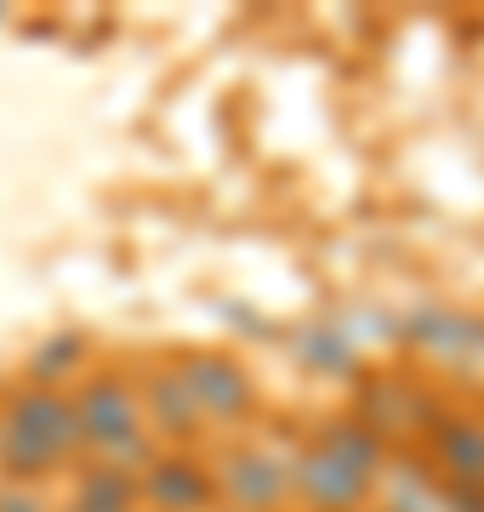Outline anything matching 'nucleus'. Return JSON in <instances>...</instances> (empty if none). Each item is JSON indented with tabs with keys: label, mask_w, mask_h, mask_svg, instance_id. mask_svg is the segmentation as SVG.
<instances>
[{
	"label": "nucleus",
	"mask_w": 484,
	"mask_h": 512,
	"mask_svg": "<svg viewBox=\"0 0 484 512\" xmlns=\"http://www.w3.org/2000/svg\"><path fill=\"white\" fill-rule=\"evenodd\" d=\"M388 467V444L365 421L336 416L291 461V495L308 512H365L376 478Z\"/></svg>",
	"instance_id": "f257e3e1"
},
{
	"label": "nucleus",
	"mask_w": 484,
	"mask_h": 512,
	"mask_svg": "<svg viewBox=\"0 0 484 512\" xmlns=\"http://www.w3.org/2000/svg\"><path fill=\"white\" fill-rule=\"evenodd\" d=\"M0 473L6 484H40L57 467H69L80 456V421L69 393L52 387H12L0 404Z\"/></svg>",
	"instance_id": "f03ea898"
},
{
	"label": "nucleus",
	"mask_w": 484,
	"mask_h": 512,
	"mask_svg": "<svg viewBox=\"0 0 484 512\" xmlns=\"http://www.w3.org/2000/svg\"><path fill=\"white\" fill-rule=\"evenodd\" d=\"M69 404L80 421V450H92L97 461L137 473L160 456L154 439L143 433V404H137V382L126 370H86Z\"/></svg>",
	"instance_id": "7ed1b4c3"
},
{
	"label": "nucleus",
	"mask_w": 484,
	"mask_h": 512,
	"mask_svg": "<svg viewBox=\"0 0 484 512\" xmlns=\"http://www.w3.org/2000/svg\"><path fill=\"white\" fill-rule=\"evenodd\" d=\"M171 370L188 387V399H194L205 427H240V421H251V410H257V382H251V370L234 353L183 348L171 359Z\"/></svg>",
	"instance_id": "20e7f679"
},
{
	"label": "nucleus",
	"mask_w": 484,
	"mask_h": 512,
	"mask_svg": "<svg viewBox=\"0 0 484 512\" xmlns=\"http://www.w3.org/2000/svg\"><path fill=\"white\" fill-rule=\"evenodd\" d=\"M211 478L228 512H280L291 501V461H280L262 444H228L211 461Z\"/></svg>",
	"instance_id": "39448f33"
},
{
	"label": "nucleus",
	"mask_w": 484,
	"mask_h": 512,
	"mask_svg": "<svg viewBox=\"0 0 484 512\" xmlns=\"http://www.w3.org/2000/svg\"><path fill=\"white\" fill-rule=\"evenodd\" d=\"M137 495H143L154 512H211L217 478H211V461L188 456V450H166V456H154L149 467H143Z\"/></svg>",
	"instance_id": "423d86ee"
},
{
	"label": "nucleus",
	"mask_w": 484,
	"mask_h": 512,
	"mask_svg": "<svg viewBox=\"0 0 484 512\" xmlns=\"http://www.w3.org/2000/svg\"><path fill=\"white\" fill-rule=\"evenodd\" d=\"M137 404H143V427H154L160 439L171 444H188L205 433L200 410L188 399V387L177 382V370L160 365V370H143V382H137Z\"/></svg>",
	"instance_id": "0eeeda50"
},
{
	"label": "nucleus",
	"mask_w": 484,
	"mask_h": 512,
	"mask_svg": "<svg viewBox=\"0 0 484 512\" xmlns=\"http://www.w3.org/2000/svg\"><path fill=\"white\" fill-rule=\"evenodd\" d=\"M428 439H433V461H439L445 484H484V421L439 416Z\"/></svg>",
	"instance_id": "6e6552de"
},
{
	"label": "nucleus",
	"mask_w": 484,
	"mask_h": 512,
	"mask_svg": "<svg viewBox=\"0 0 484 512\" xmlns=\"http://www.w3.org/2000/svg\"><path fill=\"white\" fill-rule=\"evenodd\" d=\"M86 359H92V336L86 330H52L35 353H29V387H52L69 382V376H86Z\"/></svg>",
	"instance_id": "1a4fd4ad"
},
{
	"label": "nucleus",
	"mask_w": 484,
	"mask_h": 512,
	"mask_svg": "<svg viewBox=\"0 0 484 512\" xmlns=\"http://www.w3.org/2000/svg\"><path fill=\"white\" fill-rule=\"evenodd\" d=\"M137 473L126 467H109V461H92L75 484V507L80 512H137Z\"/></svg>",
	"instance_id": "9d476101"
},
{
	"label": "nucleus",
	"mask_w": 484,
	"mask_h": 512,
	"mask_svg": "<svg viewBox=\"0 0 484 512\" xmlns=\"http://www.w3.org/2000/svg\"><path fill=\"white\" fill-rule=\"evenodd\" d=\"M302 348H308V359H314V365H331L336 376H348V336H342V330L314 325V336H308Z\"/></svg>",
	"instance_id": "9b49d317"
},
{
	"label": "nucleus",
	"mask_w": 484,
	"mask_h": 512,
	"mask_svg": "<svg viewBox=\"0 0 484 512\" xmlns=\"http://www.w3.org/2000/svg\"><path fill=\"white\" fill-rule=\"evenodd\" d=\"M439 501H445V512H484V484H445L439 478Z\"/></svg>",
	"instance_id": "f8f14e48"
},
{
	"label": "nucleus",
	"mask_w": 484,
	"mask_h": 512,
	"mask_svg": "<svg viewBox=\"0 0 484 512\" xmlns=\"http://www.w3.org/2000/svg\"><path fill=\"white\" fill-rule=\"evenodd\" d=\"M0 512H46L40 484H0Z\"/></svg>",
	"instance_id": "ddd939ff"
},
{
	"label": "nucleus",
	"mask_w": 484,
	"mask_h": 512,
	"mask_svg": "<svg viewBox=\"0 0 484 512\" xmlns=\"http://www.w3.org/2000/svg\"><path fill=\"white\" fill-rule=\"evenodd\" d=\"M69 512H80V507H69Z\"/></svg>",
	"instance_id": "4468645a"
},
{
	"label": "nucleus",
	"mask_w": 484,
	"mask_h": 512,
	"mask_svg": "<svg viewBox=\"0 0 484 512\" xmlns=\"http://www.w3.org/2000/svg\"><path fill=\"white\" fill-rule=\"evenodd\" d=\"M0 439H6V433H0Z\"/></svg>",
	"instance_id": "2eb2a0df"
}]
</instances>
